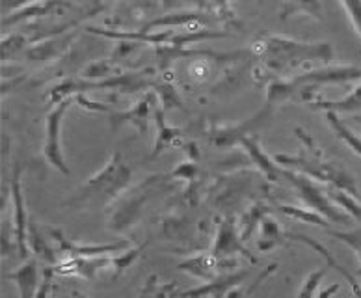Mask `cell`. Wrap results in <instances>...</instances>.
<instances>
[{
  "mask_svg": "<svg viewBox=\"0 0 361 298\" xmlns=\"http://www.w3.org/2000/svg\"><path fill=\"white\" fill-rule=\"evenodd\" d=\"M153 92H155L157 99H159V107L164 112H170L173 108L183 110V101L179 97V92H177L176 86L170 81H157L155 86H153Z\"/></svg>",
  "mask_w": 361,
  "mask_h": 298,
  "instance_id": "obj_29",
  "label": "cell"
},
{
  "mask_svg": "<svg viewBox=\"0 0 361 298\" xmlns=\"http://www.w3.org/2000/svg\"><path fill=\"white\" fill-rule=\"evenodd\" d=\"M112 267L109 256L103 257H63L56 265L60 276H78L84 280H95L99 270Z\"/></svg>",
  "mask_w": 361,
  "mask_h": 298,
  "instance_id": "obj_16",
  "label": "cell"
},
{
  "mask_svg": "<svg viewBox=\"0 0 361 298\" xmlns=\"http://www.w3.org/2000/svg\"><path fill=\"white\" fill-rule=\"evenodd\" d=\"M246 276H248V268H240V270H235V273L216 276L211 282L203 283V285L186 289L179 294V298H227V294L231 293L237 285H240L246 280Z\"/></svg>",
  "mask_w": 361,
  "mask_h": 298,
  "instance_id": "obj_13",
  "label": "cell"
},
{
  "mask_svg": "<svg viewBox=\"0 0 361 298\" xmlns=\"http://www.w3.org/2000/svg\"><path fill=\"white\" fill-rule=\"evenodd\" d=\"M341 4L345 6L348 19L352 21L354 30L360 34L361 37V0H341Z\"/></svg>",
  "mask_w": 361,
  "mask_h": 298,
  "instance_id": "obj_37",
  "label": "cell"
},
{
  "mask_svg": "<svg viewBox=\"0 0 361 298\" xmlns=\"http://www.w3.org/2000/svg\"><path fill=\"white\" fill-rule=\"evenodd\" d=\"M180 2H183V0H160V4H162L164 10H173V8H177Z\"/></svg>",
  "mask_w": 361,
  "mask_h": 298,
  "instance_id": "obj_40",
  "label": "cell"
},
{
  "mask_svg": "<svg viewBox=\"0 0 361 298\" xmlns=\"http://www.w3.org/2000/svg\"><path fill=\"white\" fill-rule=\"evenodd\" d=\"M214 256L224 261V259H231L235 256L246 257L250 263H257V257L250 252L243 241L240 230H238L237 218L235 216H226V218H218V230L214 237V244L211 250Z\"/></svg>",
  "mask_w": 361,
  "mask_h": 298,
  "instance_id": "obj_10",
  "label": "cell"
},
{
  "mask_svg": "<svg viewBox=\"0 0 361 298\" xmlns=\"http://www.w3.org/2000/svg\"><path fill=\"white\" fill-rule=\"evenodd\" d=\"M218 268H220V259L212 252L197 254V256L188 257L177 265V270L190 274V276L203 280V282L214 280L218 276Z\"/></svg>",
  "mask_w": 361,
  "mask_h": 298,
  "instance_id": "obj_20",
  "label": "cell"
},
{
  "mask_svg": "<svg viewBox=\"0 0 361 298\" xmlns=\"http://www.w3.org/2000/svg\"><path fill=\"white\" fill-rule=\"evenodd\" d=\"M283 232L279 227V222L274 218L272 215L263 216V220L259 224V241H257V250L261 254L272 252L274 248L281 246L285 242Z\"/></svg>",
  "mask_w": 361,
  "mask_h": 298,
  "instance_id": "obj_21",
  "label": "cell"
},
{
  "mask_svg": "<svg viewBox=\"0 0 361 298\" xmlns=\"http://www.w3.org/2000/svg\"><path fill=\"white\" fill-rule=\"evenodd\" d=\"M328 268H330V265L326 263L322 268H317V270L307 274V278H305L304 283H302V287H300L298 291V298H315L320 283H322L324 276L328 274Z\"/></svg>",
  "mask_w": 361,
  "mask_h": 298,
  "instance_id": "obj_33",
  "label": "cell"
},
{
  "mask_svg": "<svg viewBox=\"0 0 361 298\" xmlns=\"http://www.w3.org/2000/svg\"><path fill=\"white\" fill-rule=\"evenodd\" d=\"M155 125H157V138H155V145L151 149V159H157L160 155L164 153L166 149H171V148H183L185 144V131L179 127H171V125L166 124V112L162 108L157 105L155 112Z\"/></svg>",
  "mask_w": 361,
  "mask_h": 298,
  "instance_id": "obj_18",
  "label": "cell"
},
{
  "mask_svg": "<svg viewBox=\"0 0 361 298\" xmlns=\"http://www.w3.org/2000/svg\"><path fill=\"white\" fill-rule=\"evenodd\" d=\"M28 43V40H26L25 36L21 34H10L8 37H4L2 40V60H10L16 52L23 51L25 49V45Z\"/></svg>",
  "mask_w": 361,
  "mask_h": 298,
  "instance_id": "obj_34",
  "label": "cell"
},
{
  "mask_svg": "<svg viewBox=\"0 0 361 298\" xmlns=\"http://www.w3.org/2000/svg\"><path fill=\"white\" fill-rule=\"evenodd\" d=\"M37 261L39 259H26L21 267H17L13 273H8L4 276L16 285L19 291V298H36L37 289H39Z\"/></svg>",
  "mask_w": 361,
  "mask_h": 298,
  "instance_id": "obj_19",
  "label": "cell"
},
{
  "mask_svg": "<svg viewBox=\"0 0 361 298\" xmlns=\"http://www.w3.org/2000/svg\"><path fill=\"white\" fill-rule=\"evenodd\" d=\"M77 103V95L73 97L63 99L62 103L54 105L51 108V112L47 114L45 118V136H43V157L52 168H56L62 175H69L71 170L68 166V159H66V153H63L62 145V125L63 118L68 114L69 108Z\"/></svg>",
  "mask_w": 361,
  "mask_h": 298,
  "instance_id": "obj_7",
  "label": "cell"
},
{
  "mask_svg": "<svg viewBox=\"0 0 361 298\" xmlns=\"http://www.w3.org/2000/svg\"><path fill=\"white\" fill-rule=\"evenodd\" d=\"M279 213H283L285 216H290L294 220L305 222V224H311V226H320L328 230L330 227V220L322 216L320 213L313 211L310 207H294V205H279L278 207Z\"/></svg>",
  "mask_w": 361,
  "mask_h": 298,
  "instance_id": "obj_28",
  "label": "cell"
},
{
  "mask_svg": "<svg viewBox=\"0 0 361 298\" xmlns=\"http://www.w3.org/2000/svg\"><path fill=\"white\" fill-rule=\"evenodd\" d=\"M281 177L289 181V185L298 194L300 200L304 201L305 207H310L313 211L320 213V215L326 216L330 222H337V224H350L352 222L350 216L331 201L330 194H328V186H324L319 181L311 179L307 175L287 170V168L281 170Z\"/></svg>",
  "mask_w": 361,
  "mask_h": 298,
  "instance_id": "obj_6",
  "label": "cell"
},
{
  "mask_svg": "<svg viewBox=\"0 0 361 298\" xmlns=\"http://www.w3.org/2000/svg\"><path fill=\"white\" fill-rule=\"evenodd\" d=\"M240 148L244 149V153L248 155L250 162H252L267 179L272 181V183L274 181L281 179V170H283V168L274 160V157H270V155L264 151L263 145H261V142H259V138L255 134H250V136L240 140Z\"/></svg>",
  "mask_w": 361,
  "mask_h": 298,
  "instance_id": "obj_17",
  "label": "cell"
},
{
  "mask_svg": "<svg viewBox=\"0 0 361 298\" xmlns=\"http://www.w3.org/2000/svg\"><path fill=\"white\" fill-rule=\"evenodd\" d=\"M274 107L272 105H264L263 110H259L255 116L250 119H244L243 124L238 125H212L207 131V138L211 140V144H214L220 149H231L240 145V140L253 134L257 129L263 127L269 118L272 116Z\"/></svg>",
  "mask_w": 361,
  "mask_h": 298,
  "instance_id": "obj_9",
  "label": "cell"
},
{
  "mask_svg": "<svg viewBox=\"0 0 361 298\" xmlns=\"http://www.w3.org/2000/svg\"><path fill=\"white\" fill-rule=\"evenodd\" d=\"M328 233H330L334 239H337V241L345 242L348 248H352V250L357 254V257H360V261H361V233L360 232H336V230H328ZM357 276H361V270H357Z\"/></svg>",
  "mask_w": 361,
  "mask_h": 298,
  "instance_id": "obj_35",
  "label": "cell"
},
{
  "mask_svg": "<svg viewBox=\"0 0 361 298\" xmlns=\"http://www.w3.org/2000/svg\"><path fill=\"white\" fill-rule=\"evenodd\" d=\"M179 287L176 282H160L157 274H151L140 289V298H179Z\"/></svg>",
  "mask_w": 361,
  "mask_h": 298,
  "instance_id": "obj_25",
  "label": "cell"
},
{
  "mask_svg": "<svg viewBox=\"0 0 361 298\" xmlns=\"http://www.w3.org/2000/svg\"><path fill=\"white\" fill-rule=\"evenodd\" d=\"M23 170L21 166L16 165L10 175V194L11 205H13V218H11V227H13V244L21 259L30 256V246H28V224L30 218L26 215L25 192H23Z\"/></svg>",
  "mask_w": 361,
  "mask_h": 298,
  "instance_id": "obj_8",
  "label": "cell"
},
{
  "mask_svg": "<svg viewBox=\"0 0 361 298\" xmlns=\"http://www.w3.org/2000/svg\"><path fill=\"white\" fill-rule=\"evenodd\" d=\"M252 51L264 73L272 78L296 75L300 67L320 62L328 66L334 60V47L328 42H298L287 36L264 34L252 43Z\"/></svg>",
  "mask_w": 361,
  "mask_h": 298,
  "instance_id": "obj_1",
  "label": "cell"
},
{
  "mask_svg": "<svg viewBox=\"0 0 361 298\" xmlns=\"http://www.w3.org/2000/svg\"><path fill=\"white\" fill-rule=\"evenodd\" d=\"M47 233L52 241L58 244V254L63 257H103L110 254H121L129 250L130 241L121 239L112 244H82V242H75L66 237V233L58 227H47Z\"/></svg>",
  "mask_w": 361,
  "mask_h": 298,
  "instance_id": "obj_11",
  "label": "cell"
},
{
  "mask_svg": "<svg viewBox=\"0 0 361 298\" xmlns=\"http://www.w3.org/2000/svg\"><path fill=\"white\" fill-rule=\"evenodd\" d=\"M339 289H341L339 283H336V285H330V287L324 289V291H320V293H317L315 298H331V297H334V294L337 293V291H339Z\"/></svg>",
  "mask_w": 361,
  "mask_h": 298,
  "instance_id": "obj_39",
  "label": "cell"
},
{
  "mask_svg": "<svg viewBox=\"0 0 361 298\" xmlns=\"http://www.w3.org/2000/svg\"><path fill=\"white\" fill-rule=\"evenodd\" d=\"M36 2H45V0H2L0 2V8H2V19L11 13H16L21 8H26V6L36 4Z\"/></svg>",
  "mask_w": 361,
  "mask_h": 298,
  "instance_id": "obj_38",
  "label": "cell"
},
{
  "mask_svg": "<svg viewBox=\"0 0 361 298\" xmlns=\"http://www.w3.org/2000/svg\"><path fill=\"white\" fill-rule=\"evenodd\" d=\"M62 298H90V297L86 293H82V291H77V289H73L71 293H68L66 297H62Z\"/></svg>",
  "mask_w": 361,
  "mask_h": 298,
  "instance_id": "obj_41",
  "label": "cell"
},
{
  "mask_svg": "<svg viewBox=\"0 0 361 298\" xmlns=\"http://www.w3.org/2000/svg\"><path fill=\"white\" fill-rule=\"evenodd\" d=\"M145 244L136 248H129V250H125L121 254H116V256L110 257V261H112V268H114V276H119V274H123L125 270H129L135 261L140 257V254L144 252Z\"/></svg>",
  "mask_w": 361,
  "mask_h": 298,
  "instance_id": "obj_32",
  "label": "cell"
},
{
  "mask_svg": "<svg viewBox=\"0 0 361 298\" xmlns=\"http://www.w3.org/2000/svg\"><path fill=\"white\" fill-rule=\"evenodd\" d=\"M270 213H272V209H270L267 203H263V201H257V203H253L252 207L246 209V213H244L243 216V222L238 224V226H243L240 235H243L244 242L248 241L250 237H252L253 230L259 227V224H261V220H263V216L270 215Z\"/></svg>",
  "mask_w": 361,
  "mask_h": 298,
  "instance_id": "obj_27",
  "label": "cell"
},
{
  "mask_svg": "<svg viewBox=\"0 0 361 298\" xmlns=\"http://www.w3.org/2000/svg\"><path fill=\"white\" fill-rule=\"evenodd\" d=\"M192 4L197 6V10H207L209 6H211V2L209 0H190Z\"/></svg>",
  "mask_w": 361,
  "mask_h": 298,
  "instance_id": "obj_42",
  "label": "cell"
},
{
  "mask_svg": "<svg viewBox=\"0 0 361 298\" xmlns=\"http://www.w3.org/2000/svg\"><path fill=\"white\" fill-rule=\"evenodd\" d=\"M56 276V265H45V267H43L42 282H39V289H37L36 298H49L51 291L54 289V278Z\"/></svg>",
  "mask_w": 361,
  "mask_h": 298,
  "instance_id": "obj_36",
  "label": "cell"
},
{
  "mask_svg": "<svg viewBox=\"0 0 361 298\" xmlns=\"http://www.w3.org/2000/svg\"><path fill=\"white\" fill-rule=\"evenodd\" d=\"M77 36V32H63V34H56V36L45 37L42 42L34 43L25 51L26 60H30L32 64H42L51 62V60H56L58 56H62V52L71 45V42Z\"/></svg>",
  "mask_w": 361,
  "mask_h": 298,
  "instance_id": "obj_15",
  "label": "cell"
},
{
  "mask_svg": "<svg viewBox=\"0 0 361 298\" xmlns=\"http://www.w3.org/2000/svg\"><path fill=\"white\" fill-rule=\"evenodd\" d=\"M200 166H197L196 159H190V157H185L183 162L176 166V170L170 174V179L173 181H183V183H188L190 185V191H194L197 185V179H200Z\"/></svg>",
  "mask_w": 361,
  "mask_h": 298,
  "instance_id": "obj_31",
  "label": "cell"
},
{
  "mask_svg": "<svg viewBox=\"0 0 361 298\" xmlns=\"http://www.w3.org/2000/svg\"><path fill=\"white\" fill-rule=\"evenodd\" d=\"M294 134H296V136L302 140V144H304V148L300 149V153H278L274 155V160H276L281 168H287V170L290 168L293 172L307 175L311 179L322 183V185L341 189V191L348 192V194L356 196L357 198V186L354 177H352L339 162L326 160L322 151L317 148L313 138L305 133L304 129L296 127L294 129Z\"/></svg>",
  "mask_w": 361,
  "mask_h": 298,
  "instance_id": "obj_2",
  "label": "cell"
},
{
  "mask_svg": "<svg viewBox=\"0 0 361 298\" xmlns=\"http://www.w3.org/2000/svg\"><path fill=\"white\" fill-rule=\"evenodd\" d=\"M311 107L322 108L326 112H336V114H356L361 112V83L357 84L352 93L345 95L339 101H322V99H317L311 103Z\"/></svg>",
  "mask_w": 361,
  "mask_h": 298,
  "instance_id": "obj_22",
  "label": "cell"
},
{
  "mask_svg": "<svg viewBox=\"0 0 361 298\" xmlns=\"http://www.w3.org/2000/svg\"><path fill=\"white\" fill-rule=\"evenodd\" d=\"M296 13H305V16L313 17L315 21L322 19V4L320 0H285L279 11V19L287 21L289 17Z\"/></svg>",
  "mask_w": 361,
  "mask_h": 298,
  "instance_id": "obj_24",
  "label": "cell"
},
{
  "mask_svg": "<svg viewBox=\"0 0 361 298\" xmlns=\"http://www.w3.org/2000/svg\"><path fill=\"white\" fill-rule=\"evenodd\" d=\"M166 181L164 175H149L145 177L138 186L127 189L118 200L109 207V224L106 230L114 233L127 232L130 226H135L142 216L145 203L159 191Z\"/></svg>",
  "mask_w": 361,
  "mask_h": 298,
  "instance_id": "obj_5",
  "label": "cell"
},
{
  "mask_svg": "<svg viewBox=\"0 0 361 298\" xmlns=\"http://www.w3.org/2000/svg\"><path fill=\"white\" fill-rule=\"evenodd\" d=\"M211 16L216 13H209L205 10H186V11H176V13H168L159 19H153L144 28H140L142 32H153L155 28H166V30H177V28H188V30H202V25H207L211 21Z\"/></svg>",
  "mask_w": 361,
  "mask_h": 298,
  "instance_id": "obj_14",
  "label": "cell"
},
{
  "mask_svg": "<svg viewBox=\"0 0 361 298\" xmlns=\"http://www.w3.org/2000/svg\"><path fill=\"white\" fill-rule=\"evenodd\" d=\"M130 181H133L130 166L125 162L121 151H114L106 165L97 174H93L71 198L63 201V205L82 209V207H93L95 203H103L110 207L129 189Z\"/></svg>",
  "mask_w": 361,
  "mask_h": 298,
  "instance_id": "obj_3",
  "label": "cell"
},
{
  "mask_svg": "<svg viewBox=\"0 0 361 298\" xmlns=\"http://www.w3.org/2000/svg\"><path fill=\"white\" fill-rule=\"evenodd\" d=\"M227 298H240V293H235V291H233V293L227 294Z\"/></svg>",
  "mask_w": 361,
  "mask_h": 298,
  "instance_id": "obj_43",
  "label": "cell"
},
{
  "mask_svg": "<svg viewBox=\"0 0 361 298\" xmlns=\"http://www.w3.org/2000/svg\"><path fill=\"white\" fill-rule=\"evenodd\" d=\"M90 34H97V36L110 37V40H130V42H138L140 45H155V47H171V49H185L186 45H194L197 42H205V40H216V37L227 36L226 32L220 30H153V32H125V30H109V28H99V26H86Z\"/></svg>",
  "mask_w": 361,
  "mask_h": 298,
  "instance_id": "obj_4",
  "label": "cell"
},
{
  "mask_svg": "<svg viewBox=\"0 0 361 298\" xmlns=\"http://www.w3.org/2000/svg\"><path fill=\"white\" fill-rule=\"evenodd\" d=\"M326 119H328V124L330 127L334 129V133L337 134V138H341L345 142L348 148L354 151L361 159V136L357 133H354L348 125L339 118V114L336 112H326Z\"/></svg>",
  "mask_w": 361,
  "mask_h": 298,
  "instance_id": "obj_26",
  "label": "cell"
},
{
  "mask_svg": "<svg viewBox=\"0 0 361 298\" xmlns=\"http://www.w3.org/2000/svg\"><path fill=\"white\" fill-rule=\"evenodd\" d=\"M28 246H30V250H34L39 261H45L47 265H58L56 250L49 244V241L42 235V232L37 230L36 222L32 218L30 224H28Z\"/></svg>",
  "mask_w": 361,
  "mask_h": 298,
  "instance_id": "obj_23",
  "label": "cell"
},
{
  "mask_svg": "<svg viewBox=\"0 0 361 298\" xmlns=\"http://www.w3.org/2000/svg\"><path fill=\"white\" fill-rule=\"evenodd\" d=\"M157 105H159V99H157L155 92L153 90L145 92L144 97L140 99L138 103H135V107L129 108V110H123V112H109L110 129L118 131L123 125H133V127H136V131L140 134H147L149 116L151 112H155Z\"/></svg>",
  "mask_w": 361,
  "mask_h": 298,
  "instance_id": "obj_12",
  "label": "cell"
},
{
  "mask_svg": "<svg viewBox=\"0 0 361 298\" xmlns=\"http://www.w3.org/2000/svg\"><path fill=\"white\" fill-rule=\"evenodd\" d=\"M328 194H330L331 201L336 203L339 209L350 216L352 220H356L357 224H361V203L356 196L348 194V192L341 191V189H334V186H328Z\"/></svg>",
  "mask_w": 361,
  "mask_h": 298,
  "instance_id": "obj_30",
  "label": "cell"
}]
</instances>
